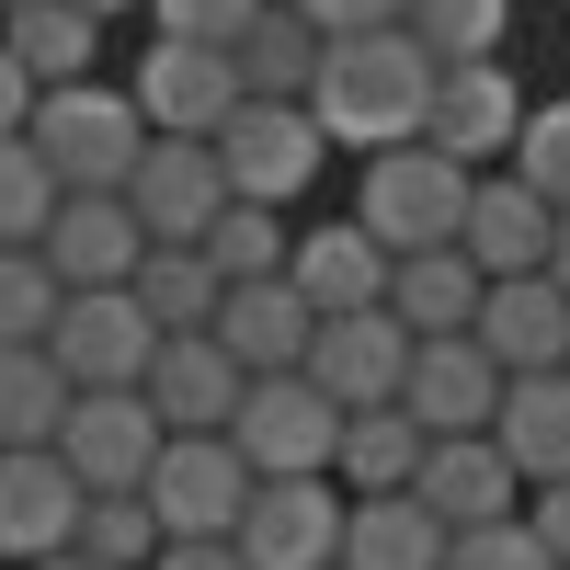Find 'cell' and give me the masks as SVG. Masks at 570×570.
<instances>
[{"label": "cell", "mask_w": 570, "mask_h": 570, "mask_svg": "<svg viewBox=\"0 0 570 570\" xmlns=\"http://www.w3.org/2000/svg\"><path fill=\"white\" fill-rule=\"evenodd\" d=\"M422 115H434V58L411 35H343L320 46V80H308V126L331 137V160H376V149H411Z\"/></svg>", "instance_id": "1"}, {"label": "cell", "mask_w": 570, "mask_h": 570, "mask_svg": "<svg viewBox=\"0 0 570 570\" xmlns=\"http://www.w3.org/2000/svg\"><path fill=\"white\" fill-rule=\"evenodd\" d=\"M468 183H480V171H456L445 149H422V137H411V149L354 160V206H343V217H354L389 263H411V252H456V228H468Z\"/></svg>", "instance_id": "2"}, {"label": "cell", "mask_w": 570, "mask_h": 570, "mask_svg": "<svg viewBox=\"0 0 570 570\" xmlns=\"http://www.w3.org/2000/svg\"><path fill=\"white\" fill-rule=\"evenodd\" d=\"M23 149L46 160L58 195H126V171L149 160V126H137L126 80H69V91H35Z\"/></svg>", "instance_id": "3"}, {"label": "cell", "mask_w": 570, "mask_h": 570, "mask_svg": "<svg viewBox=\"0 0 570 570\" xmlns=\"http://www.w3.org/2000/svg\"><path fill=\"white\" fill-rule=\"evenodd\" d=\"M137 502H149L160 548H217L228 525H240V502H252V468H240V445H228V434H171Z\"/></svg>", "instance_id": "4"}, {"label": "cell", "mask_w": 570, "mask_h": 570, "mask_svg": "<svg viewBox=\"0 0 570 570\" xmlns=\"http://www.w3.org/2000/svg\"><path fill=\"white\" fill-rule=\"evenodd\" d=\"M217 171H228V206H274L285 217L331 171V137L308 126V104H240L217 126Z\"/></svg>", "instance_id": "5"}, {"label": "cell", "mask_w": 570, "mask_h": 570, "mask_svg": "<svg viewBox=\"0 0 570 570\" xmlns=\"http://www.w3.org/2000/svg\"><path fill=\"white\" fill-rule=\"evenodd\" d=\"M228 445H240L252 480H331V445H343V411H331L308 376H252L240 411H228Z\"/></svg>", "instance_id": "6"}, {"label": "cell", "mask_w": 570, "mask_h": 570, "mask_svg": "<svg viewBox=\"0 0 570 570\" xmlns=\"http://www.w3.org/2000/svg\"><path fill=\"white\" fill-rule=\"evenodd\" d=\"M126 104H137V126H149V137H206V149H217V126L240 115L252 91H240V69H228L217 46L149 35V46H137V69H126Z\"/></svg>", "instance_id": "7"}, {"label": "cell", "mask_w": 570, "mask_h": 570, "mask_svg": "<svg viewBox=\"0 0 570 570\" xmlns=\"http://www.w3.org/2000/svg\"><path fill=\"white\" fill-rule=\"evenodd\" d=\"M160 411L137 400V389H104V400H69L58 422V468L80 480V502H126V491H149V468H160Z\"/></svg>", "instance_id": "8"}, {"label": "cell", "mask_w": 570, "mask_h": 570, "mask_svg": "<svg viewBox=\"0 0 570 570\" xmlns=\"http://www.w3.org/2000/svg\"><path fill=\"white\" fill-rule=\"evenodd\" d=\"M343 513L354 502L331 480H252L228 548H240V570H343Z\"/></svg>", "instance_id": "9"}, {"label": "cell", "mask_w": 570, "mask_h": 570, "mask_svg": "<svg viewBox=\"0 0 570 570\" xmlns=\"http://www.w3.org/2000/svg\"><path fill=\"white\" fill-rule=\"evenodd\" d=\"M525 104H537V91L513 80L502 58L434 69V115H422V149H445L456 171H502V160H513V137H525Z\"/></svg>", "instance_id": "10"}, {"label": "cell", "mask_w": 570, "mask_h": 570, "mask_svg": "<svg viewBox=\"0 0 570 570\" xmlns=\"http://www.w3.org/2000/svg\"><path fill=\"white\" fill-rule=\"evenodd\" d=\"M149 354H160V331H149V308L126 297H69L58 320H46V365L69 376V400H104V389H137L149 376Z\"/></svg>", "instance_id": "11"}, {"label": "cell", "mask_w": 570, "mask_h": 570, "mask_svg": "<svg viewBox=\"0 0 570 570\" xmlns=\"http://www.w3.org/2000/svg\"><path fill=\"white\" fill-rule=\"evenodd\" d=\"M126 217L149 228V252H195L206 228L228 217V171L206 137H149V160L126 171Z\"/></svg>", "instance_id": "12"}, {"label": "cell", "mask_w": 570, "mask_h": 570, "mask_svg": "<svg viewBox=\"0 0 570 570\" xmlns=\"http://www.w3.org/2000/svg\"><path fill=\"white\" fill-rule=\"evenodd\" d=\"M308 389L331 400V411H400V376H411V331L389 320V308H365V320H320L308 331Z\"/></svg>", "instance_id": "13"}, {"label": "cell", "mask_w": 570, "mask_h": 570, "mask_svg": "<svg viewBox=\"0 0 570 570\" xmlns=\"http://www.w3.org/2000/svg\"><path fill=\"white\" fill-rule=\"evenodd\" d=\"M35 252H46V274H58L69 297H115V285H137V263H149V228L126 217V195H58Z\"/></svg>", "instance_id": "14"}, {"label": "cell", "mask_w": 570, "mask_h": 570, "mask_svg": "<svg viewBox=\"0 0 570 570\" xmlns=\"http://www.w3.org/2000/svg\"><path fill=\"white\" fill-rule=\"evenodd\" d=\"M411 502L434 513L445 537H468V525H513V513H525V480H513V456L491 434H445V445H422Z\"/></svg>", "instance_id": "15"}, {"label": "cell", "mask_w": 570, "mask_h": 570, "mask_svg": "<svg viewBox=\"0 0 570 570\" xmlns=\"http://www.w3.org/2000/svg\"><path fill=\"white\" fill-rule=\"evenodd\" d=\"M400 411L422 422V445H445V434H491V411H502V365H491L480 343H411Z\"/></svg>", "instance_id": "16"}, {"label": "cell", "mask_w": 570, "mask_h": 570, "mask_svg": "<svg viewBox=\"0 0 570 570\" xmlns=\"http://www.w3.org/2000/svg\"><path fill=\"white\" fill-rule=\"evenodd\" d=\"M389 252L365 240L354 217H320V228H297V263H285V285L308 297V320H365V308H389Z\"/></svg>", "instance_id": "17"}, {"label": "cell", "mask_w": 570, "mask_h": 570, "mask_svg": "<svg viewBox=\"0 0 570 570\" xmlns=\"http://www.w3.org/2000/svg\"><path fill=\"white\" fill-rule=\"evenodd\" d=\"M80 537V480L46 456H0V570H35V559H69Z\"/></svg>", "instance_id": "18"}, {"label": "cell", "mask_w": 570, "mask_h": 570, "mask_svg": "<svg viewBox=\"0 0 570 570\" xmlns=\"http://www.w3.org/2000/svg\"><path fill=\"white\" fill-rule=\"evenodd\" d=\"M548 240H559V217H548L513 171H480V183H468V228H456V252L480 263V285L548 274Z\"/></svg>", "instance_id": "19"}, {"label": "cell", "mask_w": 570, "mask_h": 570, "mask_svg": "<svg viewBox=\"0 0 570 570\" xmlns=\"http://www.w3.org/2000/svg\"><path fill=\"white\" fill-rule=\"evenodd\" d=\"M502 376H559L570 365V297L548 274H513V285H491L480 297V331H468Z\"/></svg>", "instance_id": "20"}, {"label": "cell", "mask_w": 570, "mask_h": 570, "mask_svg": "<svg viewBox=\"0 0 570 570\" xmlns=\"http://www.w3.org/2000/svg\"><path fill=\"white\" fill-rule=\"evenodd\" d=\"M308 331H320V320H308V297L274 274V285H228L206 343L240 365V376H297V365H308Z\"/></svg>", "instance_id": "21"}, {"label": "cell", "mask_w": 570, "mask_h": 570, "mask_svg": "<svg viewBox=\"0 0 570 570\" xmlns=\"http://www.w3.org/2000/svg\"><path fill=\"white\" fill-rule=\"evenodd\" d=\"M240 389H252V376L228 365L206 331H195V343H160V354H149V376H137V400L160 411V434H228Z\"/></svg>", "instance_id": "22"}, {"label": "cell", "mask_w": 570, "mask_h": 570, "mask_svg": "<svg viewBox=\"0 0 570 570\" xmlns=\"http://www.w3.org/2000/svg\"><path fill=\"white\" fill-rule=\"evenodd\" d=\"M491 445L513 456V480H525V491H559V480H570V365H559V376H502Z\"/></svg>", "instance_id": "23"}, {"label": "cell", "mask_w": 570, "mask_h": 570, "mask_svg": "<svg viewBox=\"0 0 570 570\" xmlns=\"http://www.w3.org/2000/svg\"><path fill=\"white\" fill-rule=\"evenodd\" d=\"M480 263L468 252H411L400 274H389V320L411 331V343H468V331H480Z\"/></svg>", "instance_id": "24"}, {"label": "cell", "mask_w": 570, "mask_h": 570, "mask_svg": "<svg viewBox=\"0 0 570 570\" xmlns=\"http://www.w3.org/2000/svg\"><path fill=\"white\" fill-rule=\"evenodd\" d=\"M0 46H12V69H23L35 91L104 80V23L69 12V0H23V12H0Z\"/></svg>", "instance_id": "25"}, {"label": "cell", "mask_w": 570, "mask_h": 570, "mask_svg": "<svg viewBox=\"0 0 570 570\" xmlns=\"http://www.w3.org/2000/svg\"><path fill=\"white\" fill-rule=\"evenodd\" d=\"M411 480H422V422L411 411H354L343 445H331V491L343 502H389Z\"/></svg>", "instance_id": "26"}, {"label": "cell", "mask_w": 570, "mask_h": 570, "mask_svg": "<svg viewBox=\"0 0 570 570\" xmlns=\"http://www.w3.org/2000/svg\"><path fill=\"white\" fill-rule=\"evenodd\" d=\"M445 548H456V537H445L411 491L354 502V513H343V570H445Z\"/></svg>", "instance_id": "27"}, {"label": "cell", "mask_w": 570, "mask_h": 570, "mask_svg": "<svg viewBox=\"0 0 570 570\" xmlns=\"http://www.w3.org/2000/svg\"><path fill=\"white\" fill-rule=\"evenodd\" d=\"M228 69H240V91H252V104H308V80H320V35L285 12V0H263V12H252V35L228 46Z\"/></svg>", "instance_id": "28"}, {"label": "cell", "mask_w": 570, "mask_h": 570, "mask_svg": "<svg viewBox=\"0 0 570 570\" xmlns=\"http://www.w3.org/2000/svg\"><path fill=\"white\" fill-rule=\"evenodd\" d=\"M69 422V376L46 365V343H0V456H46Z\"/></svg>", "instance_id": "29"}, {"label": "cell", "mask_w": 570, "mask_h": 570, "mask_svg": "<svg viewBox=\"0 0 570 570\" xmlns=\"http://www.w3.org/2000/svg\"><path fill=\"white\" fill-rule=\"evenodd\" d=\"M126 297L149 308L160 343H195V331H217V297H228V285H217V263H206V252H149Z\"/></svg>", "instance_id": "30"}, {"label": "cell", "mask_w": 570, "mask_h": 570, "mask_svg": "<svg viewBox=\"0 0 570 570\" xmlns=\"http://www.w3.org/2000/svg\"><path fill=\"white\" fill-rule=\"evenodd\" d=\"M513 12H525V0H411V12H400V35H411L434 69H468V58H502Z\"/></svg>", "instance_id": "31"}, {"label": "cell", "mask_w": 570, "mask_h": 570, "mask_svg": "<svg viewBox=\"0 0 570 570\" xmlns=\"http://www.w3.org/2000/svg\"><path fill=\"white\" fill-rule=\"evenodd\" d=\"M206 263H217V285H274L285 263H297V228H285L274 206H228L206 240H195Z\"/></svg>", "instance_id": "32"}, {"label": "cell", "mask_w": 570, "mask_h": 570, "mask_svg": "<svg viewBox=\"0 0 570 570\" xmlns=\"http://www.w3.org/2000/svg\"><path fill=\"white\" fill-rule=\"evenodd\" d=\"M548 217H570V91L559 104H525V137H513V160H502Z\"/></svg>", "instance_id": "33"}, {"label": "cell", "mask_w": 570, "mask_h": 570, "mask_svg": "<svg viewBox=\"0 0 570 570\" xmlns=\"http://www.w3.org/2000/svg\"><path fill=\"white\" fill-rule=\"evenodd\" d=\"M69 548H80L91 570H149V559H160V525H149V502L126 491V502H80V537H69Z\"/></svg>", "instance_id": "34"}, {"label": "cell", "mask_w": 570, "mask_h": 570, "mask_svg": "<svg viewBox=\"0 0 570 570\" xmlns=\"http://www.w3.org/2000/svg\"><path fill=\"white\" fill-rule=\"evenodd\" d=\"M46 217H58V183H46V160L23 149V137H0V252H35Z\"/></svg>", "instance_id": "35"}, {"label": "cell", "mask_w": 570, "mask_h": 570, "mask_svg": "<svg viewBox=\"0 0 570 570\" xmlns=\"http://www.w3.org/2000/svg\"><path fill=\"white\" fill-rule=\"evenodd\" d=\"M58 308H69V285L46 274V252H0V343H46Z\"/></svg>", "instance_id": "36"}, {"label": "cell", "mask_w": 570, "mask_h": 570, "mask_svg": "<svg viewBox=\"0 0 570 570\" xmlns=\"http://www.w3.org/2000/svg\"><path fill=\"white\" fill-rule=\"evenodd\" d=\"M252 12H263V0H149V35H171V46H217V58H228V46L252 35Z\"/></svg>", "instance_id": "37"}, {"label": "cell", "mask_w": 570, "mask_h": 570, "mask_svg": "<svg viewBox=\"0 0 570 570\" xmlns=\"http://www.w3.org/2000/svg\"><path fill=\"white\" fill-rule=\"evenodd\" d=\"M445 570H548V548H537L525 513H513V525H468V537L445 548Z\"/></svg>", "instance_id": "38"}, {"label": "cell", "mask_w": 570, "mask_h": 570, "mask_svg": "<svg viewBox=\"0 0 570 570\" xmlns=\"http://www.w3.org/2000/svg\"><path fill=\"white\" fill-rule=\"evenodd\" d=\"M285 12H297L320 46H343V35H400L411 0H285Z\"/></svg>", "instance_id": "39"}, {"label": "cell", "mask_w": 570, "mask_h": 570, "mask_svg": "<svg viewBox=\"0 0 570 570\" xmlns=\"http://www.w3.org/2000/svg\"><path fill=\"white\" fill-rule=\"evenodd\" d=\"M525 525H537L548 570H570V480H559V491H525Z\"/></svg>", "instance_id": "40"}, {"label": "cell", "mask_w": 570, "mask_h": 570, "mask_svg": "<svg viewBox=\"0 0 570 570\" xmlns=\"http://www.w3.org/2000/svg\"><path fill=\"white\" fill-rule=\"evenodd\" d=\"M35 126V80L12 69V46H0V137H23Z\"/></svg>", "instance_id": "41"}, {"label": "cell", "mask_w": 570, "mask_h": 570, "mask_svg": "<svg viewBox=\"0 0 570 570\" xmlns=\"http://www.w3.org/2000/svg\"><path fill=\"white\" fill-rule=\"evenodd\" d=\"M149 570H240V548H228V537H217V548H160Z\"/></svg>", "instance_id": "42"}, {"label": "cell", "mask_w": 570, "mask_h": 570, "mask_svg": "<svg viewBox=\"0 0 570 570\" xmlns=\"http://www.w3.org/2000/svg\"><path fill=\"white\" fill-rule=\"evenodd\" d=\"M548 285L570 297V217H559V240H548Z\"/></svg>", "instance_id": "43"}, {"label": "cell", "mask_w": 570, "mask_h": 570, "mask_svg": "<svg viewBox=\"0 0 570 570\" xmlns=\"http://www.w3.org/2000/svg\"><path fill=\"white\" fill-rule=\"evenodd\" d=\"M69 12H91V23H126V12H149V0H69Z\"/></svg>", "instance_id": "44"}, {"label": "cell", "mask_w": 570, "mask_h": 570, "mask_svg": "<svg viewBox=\"0 0 570 570\" xmlns=\"http://www.w3.org/2000/svg\"><path fill=\"white\" fill-rule=\"evenodd\" d=\"M35 570H91V559H80V548H69V559H35Z\"/></svg>", "instance_id": "45"}, {"label": "cell", "mask_w": 570, "mask_h": 570, "mask_svg": "<svg viewBox=\"0 0 570 570\" xmlns=\"http://www.w3.org/2000/svg\"><path fill=\"white\" fill-rule=\"evenodd\" d=\"M0 12H23V0H0Z\"/></svg>", "instance_id": "46"}, {"label": "cell", "mask_w": 570, "mask_h": 570, "mask_svg": "<svg viewBox=\"0 0 570 570\" xmlns=\"http://www.w3.org/2000/svg\"><path fill=\"white\" fill-rule=\"evenodd\" d=\"M559 12H570V0H559Z\"/></svg>", "instance_id": "47"}]
</instances>
